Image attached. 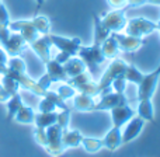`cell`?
<instances>
[{
    "mask_svg": "<svg viewBox=\"0 0 160 157\" xmlns=\"http://www.w3.org/2000/svg\"><path fill=\"white\" fill-rule=\"evenodd\" d=\"M128 63H125L122 59H118V58H114V61L108 65V67L105 69V72L102 73L101 79L100 81L97 83L98 86V90H100V94H107L111 91V83L115 77H118L119 75H122L127 67Z\"/></svg>",
    "mask_w": 160,
    "mask_h": 157,
    "instance_id": "6da1fadb",
    "label": "cell"
},
{
    "mask_svg": "<svg viewBox=\"0 0 160 157\" xmlns=\"http://www.w3.org/2000/svg\"><path fill=\"white\" fill-rule=\"evenodd\" d=\"M79 58L86 65V69H88L91 73L96 72V69L105 61V56L102 55V51L97 45L91 47H80L78 51Z\"/></svg>",
    "mask_w": 160,
    "mask_h": 157,
    "instance_id": "7a4b0ae2",
    "label": "cell"
},
{
    "mask_svg": "<svg viewBox=\"0 0 160 157\" xmlns=\"http://www.w3.org/2000/svg\"><path fill=\"white\" fill-rule=\"evenodd\" d=\"M125 11L127 8H115L110 13H104L100 16L102 27L108 30L110 32H119L127 25V18H125Z\"/></svg>",
    "mask_w": 160,
    "mask_h": 157,
    "instance_id": "3957f363",
    "label": "cell"
},
{
    "mask_svg": "<svg viewBox=\"0 0 160 157\" xmlns=\"http://www.w3.org/2000/svg\"><path fill=\"white\" fill-rule=\"evenodd\" d=\"M160 79V65L155 70L143 76L142 81L138 84V100H152L153 94L156 91L158 83Z\"/></svg>",
    "mask_w": 160,
    "mask_h": 157,
    "instance_id": "277c9868",
    "label": "cell"
},
{
    "mask_svg": "<svg viewBox=\"0 0 160 157\" xmlns=\"http://www.w3.org/2000/svg\"><path fill=\"white\" fill-rule=\"evenodd\" d=\"M124 30L127 35L142 38L143 35H148V34H152L153 31H156V22H152L150 20L143 18V17H135V18L128 20Z\"/></svg>",
    "mask_w": 160,
    "mask_h": 157,
    "instance_id": "5b68a950",
    "label": "cell"
},
{
    "mask_svg": "<svg viewBox=\"0 0 160 157\" xmlns=\"http://www.w3.org/2000/svg\"><path fill=\"white\" fill-rule=\"evenodd\" d=\"M47 132V145L45 150L51 156H59L63 153V145H62V129L59 125H51L49 128L45 129Z\"/></svg>",
    "mask_w": 160,
    "mask_h": 157,
    "instance_id": "8992f818",
    "label": "cell"
},
{
    "mask_svg": "<svg viewBox=\"0 0 160 157\" xmlns=\"http://www.w3.org/2000/svg\"><path fill=\"white\" fill-rule=\"evenodd\" d=\"M8 30L11 32H18L25 39L28 45L34 42L39 37V32L37 31L35 25H34L32 20H17V21H10L8 24Z\"/></svg>",
    "mask_w": 160,
    "mask_h": 157,
    "instance_id": "52a82bcc",
    "label": "cell"
},
{
    "mask_svg": "<svg viewBox=\"0 0 160 157\" xmlns=\"http://www.w3.org/2000/svg\"><path fill=\"white\" fill-rule=\"evenodd\" d=\"M48 38H49L52 47L58 48L59 52H66V53H69L70 56L78 55L79 48L82 47V39H80L79 37H75V38H66V37L48 34Z\"/></svg>",
    "mask_w": 160,
    "mask_h": 157,
    "instance_id": "ba28073f",
    "label": "cell"
},
{
    "mask_svg": "<svg viewBox=\"0 0 160 157\" xmlns=\"http://www.w3.org/2000/svg\"><path fill=\"white\" fill-rule=\"evenodd\" d=\"M128 104V98L124 93H107L101 94V100L94 105V111H111L118 105Z\"/></svg>",
    "mask_w": 160,
    "mask_h": 157,
    "instance_id": "9c48e42d",
    "label": "cell"
},
{
    "mask_svg": "<svg viewBox=\"0 0 160 157\" xmlns=\"http://www.w3.org/2000/svg\"><path fill=\"white\" fill-rule=\"evenodd\" d=\"M111 35L114 37V39L117 41V45H118V49L122 51V52L127 53H132L136 52L138 49H141L145 45V41L142 38H138V37H132V35H122L119 32H111Z\"/></svg>",
    "mask_w": 160,
    "mask_h": 157,
    "instance_id": "30bf717a",
    "label": "cell"
},
{
    "mask_svg": "<svg viewBox=\"0 0 160 157\" xmlns=\"http://www.w3.org/2000/svg\"><path fill=\"white\" fill-rule=\"evenodd\" d=\"M2 48L4 49V52L7 53L8 58H14V56L22 55L24 51L28 48V44L21 37V34L11 32L10 37H8V39L4 42V45H2Z\"/></svg>",
    "mask_w": 160,
    "mask_h": 157,
    "instance_id": "8fae6325",
    "label": "cell"
},
{
    "mask_svg": "<svg viewBox=\"0 0 160 157\" xmlns=\"http://www.w3.org/2000/svg\"><path fill=\"white\" fill-rule=\"evenodd\" d=\"M145 119H142L141 116H135L133 115L129 121L127 122V126H125L124 132H122V143H128V142L133 140V139L138 138V135L142 132L145 125Z\"/></svg>",
    "mask_w": 160,
    "mask_h": 157,
    "instance_id": "7c38bea8",
    "label": "cell"
},
{
    "mask_svg": "<svg viewBox=\"0 0 160 157\" xmlns=\"http://www.w3.org/2000/svg\"><path fill=\"white\" fill-rule=\"evenodd\" d=\"M30 47L35 52V55L41 59L42 63H47L51 59V47H52V44L48 38V34L44 37H38L34 42H31Z\"/></svg>",
    "mask_w": 160,
    "mask_h": 157,
    "instance_id": "4fadbf2b",
    "label": "cell"
},
{
    "mask_svg": "<svg viewBox=\"0 0 160 157\" xmlns=\"http://www.w3.org/2000/svg\"><path fill=\"white\" fill-rule=\"evenodd\" d=\"M110 112H111V119H112V126H115V128H121L122 125H125L135 115V111L128 104L118 105V107L112 108Z\"/></svg>",
    "mask_w": 160,
    "mask_h": 157,
    "instance_id": "5bb4252c",
    "label": "cell"
},
{
    "mask_svg": "<svg viewBox=\"0 0 160 157\" xmlns=\"http://www.w3.org/2000/svg\"><path fill=\"white\" fill-rule=\"evenodd\" d=\"M47 66V75L51 79V81H68V75L65 72L63 65H61L59 62H56L55 59H49V61L45 63Z\"/></svg>",
    "mask_w": 160,
    "mask_h": 157,
    "instance_id": "9a60e30c",
    "label": "cell"
},
{
    "mask_svg": "<svg viewBox=\"0 0 160 157\" xmlns=\"http://www.w3.org/2000/svg\"><path fill=\"white\" fill-rule=\"evenodd\" d=\"M101 142H102V147L108 149L110 152L117 150L122 145V130H121V128L112 126L107 132V135L101 139Z\"/></svg>",
    "mask_w": 160,
    "mask_h": 157,
    "instance_id": "2e32d148",
    "label": "cell"
},
{
    "mask_svg": "<svg viewBox=\"0 0 160 157\" xmlns=\"http://www.w3.org/2000/svg\"><path fill=\"white\" fill-rule=\"evenodd\" d=\"M8 24H10V16L7 7L4 6L3 0H0V45H4L11 34V31L8 30Z\"/></svg>",
    "mask_w": 160,
    "mask_h": 157,
    "instance_id": "e0dca14e",
    "label": "cell"
},
{
    "mask_svg": "<svg viewBox=\"0 0 160 157\" xmlns=\"http://www.w3.org/2000/svg\"><path fill=\"white\" fill-rule=\"evenodd\" d=\"M73 98V110L76 111H94V105H96V101L91 96H87V94H75L72 97Z\"/></svg>",
    "mask_w": 160,
    "mask_h": 157,
    "instance_id": "ac0fdd59",
    "label": "cell"
},
{
    "mask_svg": "<svg viewBox=\"0 0 160 157\" xmlns=\"http://www.w3.org/2000/svg\"><path fill=\"white\" fill-rule=\"evenodd\" d=\"M82 133L78 129L73 130H62V145H63V149H72V147H78L80 146V142H82Z\"/></svg>",
    "mask_w": 160,
    "mask_h": 157,
    "instance_id": "d6986e66",
    "label": "cell"
},
{
    "mask_svg": "<svg viewBox=\"0 0 160 157\" xmlns=\"http://www.w3.org/2000/svg\"><path fill=\"white\" fill-rule=\"evenodd\" d=\"M93 21H94V44L93 45L100 47L111 35V32L102 27L101 21H100V16H97L96 13L93 14Z\"/></svg>",
    "mask_w": 160,
    "mask_h": 157,
    "instance_id": "ffe728a7",
    "label": "cell"
},
{
    "mask_svg": "<svg viewBox=\"0 0 160 157\" xmlns=\"http://www.w3.org/2000/svg\"><path fill=\"white\" fill-rule=\"evenodd\" d=\"M56 121H58V114L55 111L53 112H39V114H35L34 124H35V128L47 129L51 125H55Z\"/></svg>",
    "mask_w": 160,
    "mask_h": 157,
    "instance_id": "44dd1931",
    "label": "cell"
},
{
    "mask_svg": "<svg viewBox=\"0 0 160 157\" xmlns=\"http://www.w3.org/2000/svg\"><path fill=\"white\" fill-rule=\"evenodd\" d=\"M65 72H66L68 77H75V76L80 75V73L86 72V65L82 62L80 58H70L66 63H63Z\"/></svg>",
    "mask_w": 160,
    "mask_h": 157,
    "instance_id": "7402d4cb",
    "label": "cell"
},
{
    "mask_svg": "<svg viewBox=\"0 0 160 157\" xmlns=\"http://www.w3.org/2000/svg\"><path fill=\"white\" fill-rule=\"evenodd\" d=\"M138 115L148 122L155 124V111H153L152 100H141L138 105Z\"/></svg>",
    "mask_w": 160,
    "mask_h": 157,
    "instance_id": "603a6c76",
    "label": "cell"
},
{
    "mask_svg": "<svg viewBox=\"0 0 160 157\" xmlns=\"http://www.w3.org/2000/svg\"><path fill=\"white\" fill-rule=\"evenodd\" d=\"M6 104H7V118H6V121L10 122L11 119H14V115H16L17 111H18L20 107L22 105V98H21V96H20V93L13 94V96L6 101Z\"/></svg>",
    "mask_w": 160,
    "mask_h": 157,
    "instance_id": "cb8c5ba5",
    "label": "cell"
},
{
    "mask_svg": "<svg viewBox=\"0 0 160 157\" xmlns=\"http://www.w3.org/2000/svg\"><path fill=\"white\" fill-rule=\"evenodd\" d=\"M14 119L18 124H34L35 112H34V110L31 107H27V105L22 104L20 107V110L17 111V114L14 115Z\"/></svg>",
    "mask_w": 160,
    "mask_h": 157,
    "instance_id": "d4e9b609",
    "label": "cell"
},
{
    "mask_svg": "<svg viewBox=\"0 0 160 157\" xmlns=\"http://www.w3.org/2000/svg\"><path fill=\"white\" fill-rule=\"evenodd\" d=\"M100 48H101L102 51V55L105 56V59L108 58H117V55H118V45H117V41L114 39L112 35H110L107 39H105L104 42H102L101 45H100Z\"/></svg>",
    "mask_w": 160,
    "mask_h": 157,
    "instance_id": "484cf974",
    "label": "cell"
},
{
    "mask_svg": "<svg viewBox=\"0 0 160 157\" xmlns=\"http://www.w3.org/2000/svg\"><path fill=\"white\" fill-rule=\"evenodd\" d=\"M80 145L83 146V149L87 153H97L102 149V142L101 139H96V138H82Z\"/></svg>",
    "mask_w": 160,
    "mask_h": 157,
    "instance_id": "4316f807",
    "label": "cell"
},
{
    "mask_svg": "<svg viewBox=\"0 0 160 157\" xmlns=\"http://www.w3.org/2000/svg\"><path fill=\"white\" fill-rule=\"evenodd\" d=\"M145 75H142L141 72H139L138 69H136L133 65H127V67H125L124 70V77L127 81H131L133 83V84L138 86L139 83L142 81V79H143Z\"/></svg>",
    "mask_w": 160,
    "mask_h": 157,
    "instance_id": "83f0119b",
    "label": "cell"
},
{
    "mask_svg": "<svg viewBox=\"0 0 160 157\" xmlns=\"http://www.w3.org/2000/svg\"><path fill=\"white\" fill-rule=\"evenodd\" d=\"M0 83H2V86L6 88V91H7L10 96H13V94L18 93L20 84H18V81H17V80L14 79V77H11V76L3 75L2 79H0Z\"/></svg>",
    "mask_w": 160,
    "mask_h": 157,
    "instance_id": "f1b7e54d",
    "label": "cell"
},
{
    "mask_svg": "<svg viewBox=\"0 0 160 157\" xmlns=\"http://www.w3.org/2000/svg\"><path fill=\"white\" fill-rule=\"evenodd\" d=\"M32 22H34V25H35L37 31H38L39 34H42V35L49 34L51 21H49V18H48V17H45V16H34Z\"/></svg>",
    "mask_w": 160,
    "mask_h": 157,
    "instance_id": "f546056e",
    "label": "cell"
},
{
    "mask_svg": "<svg viewBox=\"0 0 160 157\" xmlns=\"http://www.w3.org/2000/svg\"><path fill=\"white\" fill-rule=\"evenodd\" d=\"M69 119H70V108L62 110L61 112L58 114V121H56V125H59L62 130H66L68 126H69Z\"/></svg>",
    "mask_w": 160,
    "mask_h": 157,
    "instance_id": "4dcf8cb0",
    "label": "cell"
},
{
    "mask_svg": "<svg viewBox=\"0 0 160 157\" xmlns=\"http://www.w3.org/2000/svg\"><path fill=\"white\" fill-rule=\"evenodd\" d=\"M56 94H58L59 97H61V98H63L65 101H66V100H69V98H72L73 96H75L76 94V90L73 87H70L69 84H63V86H61V87L58 88V90H56Z\"/></svg>",
    "mask_w": 160,
    "mask_h": 157,
    "instance_id": "1f68e13d",
    "label": "cell"
},
{
    "mask_svg": "<svg viewBox=\"0 0 160 157\" xmlns=\"http://www.w3.org/2000/svg\"><path fill=\"white\" fill-rule=\"evenodd\" d=\"M125 86H127V80L124 77V73L115 77L111 83V88H114V91L117 93H125Z\"/></svg>",
    "mask_w": 160,
    "mask_h": 157,
    "instance_id": "d6a6232c",
    "label": "cell"
},
{
    "mask_svg": "<svg viewBox=\"0 0 160 157\" xmlns=\"http://www.w3.org/2000/svg\"><path fill=\"white\" fill-rule=\"evenodd\" d=\"M34 139H35V142L38 145L45 147V145H47V132H45V129L35 128V130H34Z\"/></svg>",
    "mask_w": 160,
    "mask_h": 157,
    "instance_id": "836d02e7",
    "label": "cell"
},
{
    "mask_svg": "<svg viewBox=\"0 0 160 157\" xmlns=\"http://www.w3.org/2000/svg\"><path fill=\"white\" fill-rule=\"evenodd\" d=\"M108 3H110V6L114 8H122L124 6L129 7L131 0H108Z\"/></svg>",
    "mask_w": 160,
    "mask_h": 157,
    "instance_id": "e575fe53",
    "label": "cell"
},
{
    "mask_svg": "<svg viewBox=\"0 0 160 157\" xmlns=\"http://www.w3.org/2000/svg\"><path fill=\"white\" fill-rule=\"evenodd\" d=\"M37 83H38V84L41 86L42 88H45V90H49V87H51V83H52V81H51V79L48 77V75H47V73H45V75L42 76V77L39 79Z\"/></svg>",
    "mask_w": 160,
    "mask_h": 157,
    "instance_id": "d590c367",
    "label": "cell"
},
{
    "mask_svg": "<svg viewBox=\"0 0 160 157\" xmlns=\"http://www.w3.org/2000/svg\"><path fill=\"white\" fill-rule=\"evenodd\" d=\"M72 58V56L69 55V53H66V52H59L58 55H56V58H55V61L56 62H59L61 65H63V63H66L69 59Z\"/></svg>",
    "mask_w": 160,
    "mask_h": 157,
    "instance_id": "8d00e7d4",
    "label": "cell"
},
{
    "mask_svg": "<svg viewBox=\"0 0 160 157\" xmlns=\"http://www.w3.org/2000/svg\"><path fill=\"white\" fill-rule=\"evenodd\" d=\"M10 94L6 91V88L2 86V83H0V102H6L8 98H10Z\"/></svg>",
    "mask_w": 160,
    "mask_h": 157,
    "instance_id": "74e56055",
    "label": "cell"
},
{
    "mask_svg": "<svg viewBox=\"0 0 160 157\" xmlns=\"http://www.w3.org/2000/svg\"><path fill=\"white\" fill-rule=\"evenodd\" d=\"M45 0H35V11H34V16H38L39 13V8L42 7V4H44Z\"/></svg>",
    "mask_w": 160,
    "mask_h": 157,
    "instance_id": "f35d334b",
    "label": "cell"
},
{
    "mask_svg": "<svg viewBox=\"0 0 160 157\" xmlns=\"http://www.w3.org/2000/svg\"><path fill=\"white\" fill-rule=\"evenodd\" d=\"M148 3H150V4H159L160 6V0H148Z\"/></svg>",
    "mask_w": 160,
    "mask_h": 157,
    "instance_id": "ab89813d",
    "label": "cell"
},
{
    "mask_svg": "<svg viewBox=\"0 0 160 157\" xmlns=\"http://www.w3.org/2000/svg\"><path fill=\"white\" fill-rule=\"evenodd\" d=\"M156 30L160 32V20H159V22H156Z\"/></svg>",
    "mask_w": 160,
    "mask_h": 157,
    "instance_id": "60d3db41",
    "label": "cell"
},
{
    "mask_svg": "<svg viewBox=\"0 0 160 157\" xmlns=\"http://www.w3.org/2000/svg\"><path fill=\"white\" fill-rule=\"evenodd\" d=\"M56 157H68L66 155H63V153H62V155H59V156H56Z\"/></svg>",
    "mask_w": 160,
    "mask_h": 157,
    "instance_id": "b9f144b4",
    "label": "cell"
},
{
    "mask_svg": "<svg viewBox=\"0 0 160 157\" xmlns=\"http://www.w3.org/2000/svg\"><path fill=\"white\" fill-rule=\"evenodd\" d=\"M0 47H2V45H0Z\"/></svg>",
    "mask_w": 160,
    "mask_h": 157,
    "instance_id": "7bdbcfd3",
    "label": "cell"
}]
</instances>
